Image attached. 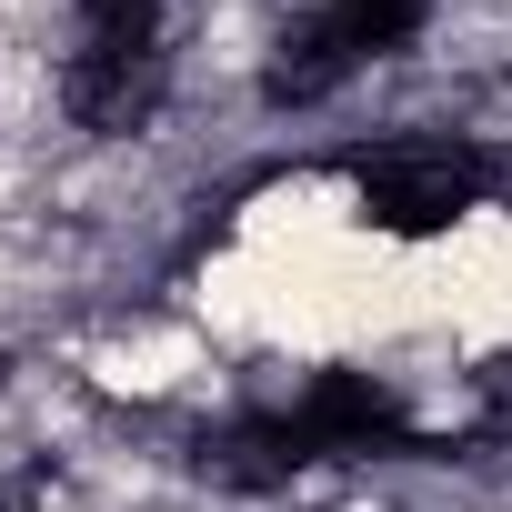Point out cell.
Here are the masks:
<instances>
[{
	"mask_svg": "<svg viewBox=\"0 0 512 512\" xmlns=\"http://www.w3.org/2000/svg\"><path fill=\"white\" fill-rule=\"evenodd\" d=\"M472 392H482V402H492V412H502V422H512V352H492V362H482V372H472Z\"/></svg>",
	"mask_w": 512,
	"mask_h": 512,
	"instance_id": "ba28073f",
	"label": "cell"
},
{
	"mask_svg": "<svg viewBox=\"0 0 512 512\" xmlns=\"http://www.w3.org/2000/svg\"><path fill=\"white\" fill-rule=\"evenodd\" d=\"M161 91H171V61H161L151 41H131V31H91V41L71 51V71H61V101H71V121H81V131H101V141H131V131H151Z\"/></svg>",
	"mask_w": 512,
	"mask_h": 512,
	"instance_id": "7a4b0ae2",
	"label": "cell"
},
{
	"mask_svg": "<svg viewBox=\"0 0 512 512\" xmlns=\"http://www.w3.org/2000/svg\"><path fill=\"white\" fill-rule=\"evenodd\" d=\"M352 71H362V51L342 41V21H332V11H312V21H292V31L272 41V61H262V101L312 111V101H332Z\"/></svg>",
	"mask_w": 512,
	"mask_h": 512,
	"instance_id": "5b68a950",
	"label": "cell"
},
{
	"mask_svg": "<svg viewBox=\"0 0 512 512\" xmlns=\"http://www.w3.org/2000/svg\"><path fill=\"white\" fill-rule=\"evenodd\" d=\"M0 372H11V362H0Z\"/></svg>",
	"mask_w": 512,
	"mask_h": 512,
	"instance_id": "9c48e42d",
	"label": "cell"
},
{
	"mask_svg": "<svg viewBox=\"0 0 512 512\" xmlns=\"http://www.w3.org/2000/svg\"><path fill=\"white\" fill-rule=\"evenodd\" d=\"M312 462H322V442L302 432V412H241V422L201 432V452H191V472L221 482V492H282Z\"/></svg>",
	"mask_w": 512,
	"mask_h": 512,
	"instance_id": "3957f363",
	"label": "cell"
},
{
	"mask_svg": "<svg viewBox=\"0 0 512 512\" xmlns=\"http://www.w3.org/2000/svg\"><path fill=\"white\" fill-rule=\"evenodd\" d=\"M151 11H161V0H81L91 31H131V41H151Z\"/></svg>",
	"mask_w": 512,
	"mask_h": 512,
	"instance_id": "52a82bcc",
	"label": "cell"
},
{
	"mask_svg": "<svg viewBox=\"0 0 512 512\" xmlns=\"http://www.w3.org/2000/svg\"><path fill=\"white\" fill-rule=\"evenodd\" d=\"M472 201H482V151H462V141H392L362 161V221H382L402 241L452 231Z\"/></svg>",
	"mask_w": 512,
	"mask_h": 512,
	"instance_id": "6da1fadb",
	"label": "cell"
},
{
	"mask_svg": "<svg viewBox=\"0 0 512 512\" xmlns=\"http://www.w3.org/2000/svg\"><path fill=\"white\" fill-rule=\"evenodd\" d=\"M322 11L342 21V41H352L362 61H382V51H402V41L432 21V0H322Z\"/></svg>",
	"mask_w": 512,
	"mask_h": 512,
	"instance_id": "8992f818",
	"label": "cell"
},
{
	"mask_svg": "<svg viewBox=\"0 0 512 512\" xmlns=\"http://www.w3.org/2000/svg\"><path fill=\"white\" fill-rule=\"evenodd\" d=\"M292 412H302V432L322 442V462H332V452H382V442H402V402H392V382H372V372H322Z\"/></svg>",
	"mask_w": 512,
	"mask_h": 512,
	"instance_id": "277c9868",
	"label": "cell"
}]
</instances>
